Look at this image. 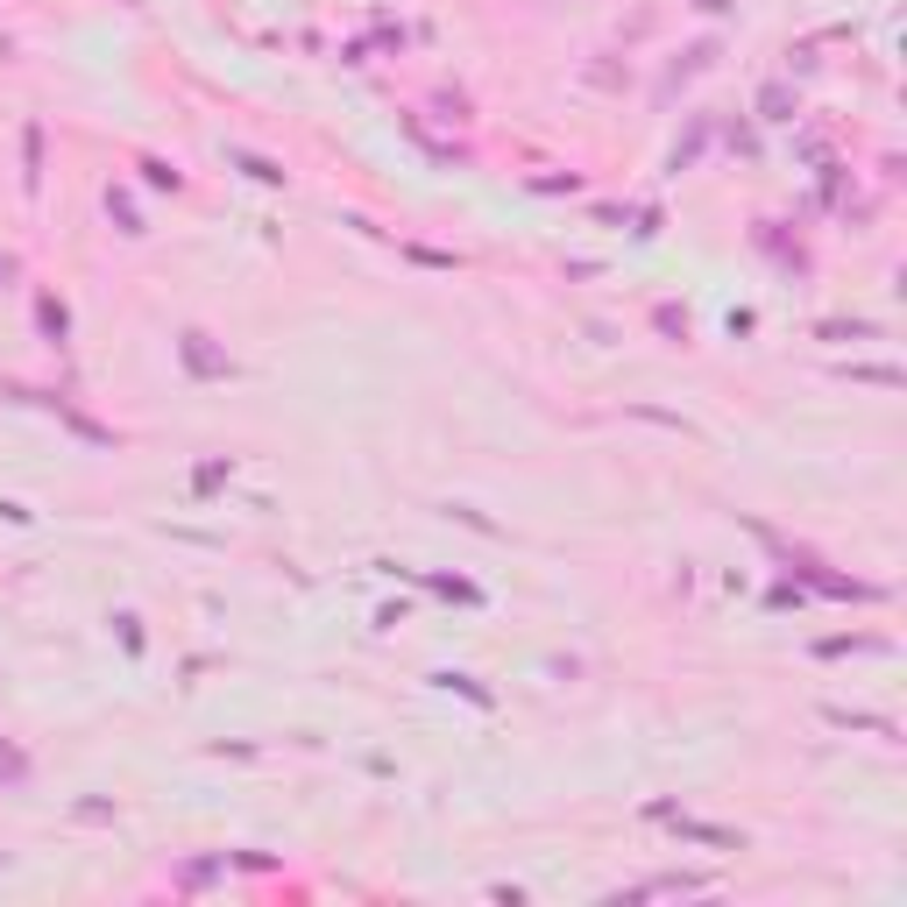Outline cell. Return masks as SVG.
<instances>
[{
  "label": "cell",
  "mask_w": 907,
  "mask_h": 907,
  "mask_svg": "<svg viewBox=\"0 0 907 907\" xmlns=\"http://www.w3.org/2000/svg\"><path fill=\"white\" fill-rule=\"evenodd\" d=\"M178 355H185V369H192L199 383L234 376V355H227V348H213V334H199V326H185V334H178Z\"/></svg>",
  "instance_id": "cell-1"
},
{
  "label": "cell",
  "mask_w": 907,
  "mask_h": 907,
  "mask_svg": "<svg viewBox=\"0 0 907 907\" xmlns=\"http://www.w3.org/2000/svg\"><path fill=\"white\" fill-rule=\"evenodd\" d=\"M36 326H43V334H50V341L64 348V334H71V312H64V305H57V298L43 291V298H36Z\"/></svg>",
  "instance_id": "cell-2"
},
{
  "label": "cell",
  "mask_w": 907,
  "mask_h": 907,
  "mask_svg": "<svg viewBox=\"0 0 907 907\" xmlns=\"http://www.w3.org/2000/svg\"><path fill=\"white\" fill-rule=\"evenodd\" d=\"M22 163H29V171H22V185L36 192V178H43V171H36V163H43V128H29V135H22Z\"/></svg>",
  "instance_id": "cell-3"
},
{
  "label": "cell",
  "mask_w": 907,
  "mask_h": 907,
  "mask_svg": "<svg viewBox=\"0 0 907 907\" xmlns=\"http://www.w3.org/2000/svg\"><path fill=\"white\" fill-rule=\"evenodd\" d=\"M0 780H8V787H29V759H22L15 745H0Z\"/></svg>",
  "instance_id": "cell-4"
},
{
  "label": "cell",
  "mask_w": 907,
  "mask_h": 907,
  "mask_svg": "<svg viewBox=\"0 0 907 907\" xmlns=\"http://www.w3.org/2000/svg\"><path fill=\"white\" fill-rule=\"evenodd\" d=\"M652 326H659L667 341H688V312H674V305H659V312H652Z\"/></svg>",
  "instance_id": "cell-5"
},
{
  "label": "cell",
  "mask_w": 907,
  "mask_h": 907,
  "mask_svg": "<svg viewBox=\"0 0 907 907\" xmlns=\"http://www.w3.org/2000/svg\"><path fill=\"white\" fill-rule=\"evenodd\" d=\"M234 163H241V171H249V178H263V185H284V171H277L270 156H234Z\"/></svg>",
  "instance_id": "cell-6"
},
{
  "label": "cell",
  "mask_w": 907,
  "mask_h": 907,
  "mask_svg": "<svg viewBox=\"0 0 907 907\" xmlns=\"http://www.w3.org/2000/svg\"><path fill=\"white\" fill-rule=\"evenodd\" d=\"M142 171H149V185H171V192H178V163H163V156H142Z\"/></svg>",
  "instance_id": "cell-7"
},
{
  "label": "cell",
  "mask_w": 907,
  "mask_h": 907,
  "mask_svg": "<svg viewBox=\"0 0 907 907\" xmlns=\"http://www.w3.org/2000/svg\"><path fill=\"white\" fill-rule=\"evenodd\" d=\"M15 277H22V263H15V256H0V291H8Z\"/></svg>",
  "instance_id": "cell-8"
},
{
  "label": "cell",
  "mask_w": 907,
  "mask_h": 907,
  "mask_svg": "<svg viewBox=\"0 0 907 907\" xmlns=\"http://www.w3.org/2000/svg\"><path fill=\"white\" fill-rule=\"evenodd\" d=\"M0 865H8V858H0Z\"/></svg>",
  "instance_id": "cell-9"
}]
</instances>
